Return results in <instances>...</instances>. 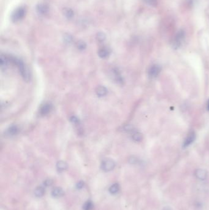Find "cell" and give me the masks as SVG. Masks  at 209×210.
<instances>
[{
    "mask_svg": "<svg viewBox=\"0 0 209 210\" xmlns=\"http://www.w3.org/2000/svg\"><path fill=\"white\" fill-rule=\"evenodd\" d=\"M12 61L18 67L21 75H22L24 79H25L26 81H28L29 79V73L28 68L24 65V62L17 58H12Z\"/></svg>",
    "mask_w": 209,
    "mask_h": 210,
    "instance_id": "cell-1",
    "label": "cell"
},
{
    "mask_svg": "<svg viewBox=\"0 0 209 210\" xmlns=\"http://www.w3.org/2000/svg\"><path fill=\"white\" fill-rule=\"evenodd\" d=\"M26 14V9L24 7H19L15 9L11 15V20L14 22H17L22 20Z\"/></svg>",
    "mask_w": 209,
    "mask_h": 210,
    "instance_id": "cell-2",
    "label": "cell"
},
{
    "mask_svg": "<svg viewBox=\"0 0 209 210\" xmlns=\"http://www.w3.org/2000/svg\"><path fill=\"white\" fill-rule=\"evenodd\" d=\"M185 31L182 30H180L177 34L175 36V38L173 41V47L175 49H177L179 48L180 45L182 44V42L185 38Z\"/></svg>",
    "mask_w": 209,
    "mask_h": 210,
    "instance_id": "cell-3",
    "label": "cell"
},
{
    "mask_svg": "<svg viewBox=\"0 0 209 210\" xmlns=\"http://www.w3.org/2000/svg\"><path fill=\"white\" fill-rule=\"evenodd\" d=\"M101 167L104 171L109 172L114 169L115 163L110 159H106L102 162Z\"/></svg>",
    "mask_w": 209,
    "mask_h": 210,
    "instance_id": "cell-4",
    "label": "cell"
},
{
    "mask_svg": "<svg viewBox=\"0 0 209 210\" xmlns=\"http://www.w3.org/2000/svg\"><path fill=\"white\" fill-rule=\"evenodd\" d=\"M161 67L158 65H152L149 70V75L152 78H155L157 77L161 71Z\"/></svg>",
    "mask_w": 209,
    "mask_h": 210,
    "instance_id": "cell-5",
    "label": "cell"
},
{
    "mask_svg": "<svg viewBox=\"0 0 209 210\" xmlns=\"http://www.w3.org/2000/svg\"><path fill=\"white\" fill-rule=\"evenodd\" d=\"M196 139V135L194 132H191L185 138V140L183 143V148H186V147L191 145Z\"/></svg>",
    "mask_w": 209,
    "mask_h": 210,
    "instance_id": "cell-6",
    "label": "cell"
},
{
    "mask_svg": "<svg viewBox=\"0 0 209 210\" xmlns=\"http://www.w3.org/2000/svg\"><path fill=\"white\" fill-rule=\"evenodd\" d=\"M195 176L198 180H205L207 177V172L204 169H197L194 172Z\"/></svg>",
    "mask_w": 209,
    "mask_h": 210,
    "instance_id": "cell-7",
    "label": "cell"
},
{
    "mask_svg": "<svg viewBox=\"0 0 209 210\" xmlns=\"http://www.w3.org/2000/svg\"><path fill=\"white\" fill-rule=\"evenodd\" d=\"M36 10L38 14L40 15H44L48 13L49 7L47 5L44 4H39L37 6Z\"/></svg>",
    "mask_w": 209,
    "mask_h": 210,
    "instance_id": "cell-8",
    "label": "cell"
},
{
    "mask_svg": "<svg viewBox=\"0 0 209 210\" xmlns=\"http://www.w3.org/2000/svg\"><path fill=\"white\" fill-rule=\"evenodd\" d=\"M52 109V104L49 103H46L44 104L40 109V114L41 115H46Z\"/></svg>",
    "mask_w": 209,
    "mask_h": 210,
    "instance_id": "cell-9",
    "label": "cell"
},
{
    "mask_svg": "<svg viewBox=\"0 0 209 210\" xmlns=\"http://www.w3.org/2000/svg\"><path fill=\"white\" fill-rule=\"evenodd\" d=\"M96 93L98 95V96L103 97V96H105L107 94V90L105 87L99 86L96 89Z\"/></svg>",
    "mask_w": 209,
    "mask_h": 210,
    "instance_id": "cell-10",
    "label": "cell"
},
{
    "mask_svg": "<svg viewBox=\"0 0 209 210\" xmlns=\"http://www.w3.org/2000/svg\"><path fill=\"white\" fill-rule=\"evenodd\" d=\"M64 191L60 187H56L52 191V194L55 197H61L64 195Z\"/></svg>",
    "mask_w": 209,
    "mask_h": 210,
    "instance_id": "cell-11",
    "label": "cell"
},
{
    "mask_svg": "<svg viewBox=\"0 0 209 210\" xmlns=\"http://www.w3.org/2000/svg\"><path fill=\"white\" fill-rule=\"evenodd\" d=\"M63 14L64 16L68 18V19H71L74 16V13L73 10L70 9V8H66L63 10Z\"/></svg>",
    "mask_w": 209,
    "mask_h": 210,
    "instance_id": "cell-12",
    "label": "cell"
},
{
    "mask_svg": "<svg viewBox=\"0 0 209 210\" xmlns=\"http://www.w3.org/2000/svg\"><path fill=\"white\" fill-rule=\"evenodd\" d=\"M109 49L106 47L102 48L98 51V55L101 58H106L109 55Z\"/></svg>",
    "mask_w": 209,
    "mask_h": 210,
    "instance_id": "cell-13",
    "label": "cell"
},
{
    "mask_svg": "<svg viewBox=\"0 0 209 210\" xmlns=\"http://www.w3.org/2000/svg\"><path fill=\"white\" fill-rule=\"evenodd\" d=\"M68 167L67 163L63 161H60L57 164V169L60 172H63Z\"/></svg>",
    "mask_w": 209,
    "mask_h": 210,
    "instance_id": "cell-14",
    "label": "cell"
},
{
    "mask_svg": "<svg viewBox=\"0 0 209 210\" xmlns=\"http://www.w3.org/2000/svg\"><path fill=\"white\" fill-rule=\"evenodd\" d=\"M45 193V189L43 187H38L35 191V194L38 197H43Z\"/></svg>",
    "mask_w": 209,
    "mask_h": 210,
    "instance_id": "cell-15",
    "label": "cell"
},
{
    "mask_svg": "<svg viewBox=\"0 0 209 210\" xmlns=\"http://www.w3.org/2000/svg\"><path fill=\"white\" fill-rule=\"evenodd\" d=\"M132 139L135 141H142V138H143V136H142V135L138 132H135L133 133L132 134Z\"/></svg>",
    "mask_w": 209,
    "mask_h": 210,
    "instance_id": "cell-16",
    "label": "cell"
},
{
    "mask_svg": "<svg viewBox=\"0 0 209 210\" xmlns=\"http://www.w3.org/2000/svg\"><path fill=\"white\" fill-rule=\"evenodd\" d=\"M119 191V185L117 183L113 184V185H112L109 189V191L111 194H116Z\"/></svg>",
    "mask_w": 209,
    "mask_h": 210,
    "instance_id": "cell-17",
    "label": "cell"
},
{
    "mask_svg": "<svg viewBox=\"0 0 209 210\" xmlns=\"http://www.w3.org/2000/svg\"><path fill=\"white\" fill-rule=\"evenodd\" d=\"M18 132V129L16 125H12L11 127H10L8 129V133L10 135H16Z\"/></svg>",
    "mask_w": 209,
    "mask_h": 210,
    "instance_id": "cell-18",
    "label": "cell"
},
{
    "mask_svg": "<svg viewBox=\"0 0 209 210\" xmlns=\"http://www.w3.org/2000/svg\"><path fill=\"white\" fill-rule=\"evenodd\" d=\"M8 61H9V60L4 55H1V57H0V64H1V66L2 68L7 67L8 64Z\"/></svg>",
    "mask_w": 209,
    "mask_h": 210,
    "instance_id": "cell-19",
    "label": "cell"
},
{
    "mask_svg": "<svg viewBox=\"0 0 209 210\" xmlns=\"http://www.w3.org/2000/svg\"><path fill=\"white\" fill-rule=\"evenodd\" d=\"M86 47H87L86 43L83 41H79L77 43V47L78 49H79L80 50H84L86 48Z\"/></svg>",
    "mask_w": 209,
    "mask_h": 210,
    "instance_id": "cell-20",
    "label": "cell"
},
{
    "mask_svg": "<svg viewBox=\"0 0 209 210\" xmlns=\"http://www.w3.org/2000/svg\"><path fill=\"white\" fill-rule=\"evenodd\" d=\"M93 208V203L90 201L87 202L84 205H83V208L84 210H91Z\"/></svg>",
    "mask_w": 209,
    "mask_h": 210,
    "instance_id": "cell-21",
    "label": "cell"
},
{
    "mask_svg": "<svg viewBox=\"0 0 209 210\" xmlns=\"http://www.w3.org/2000/svg\"><path fill=\"white\" fill-rule=\"evenodd\" d=\"M144 1L146 3H147L149 5L153 7H156L158 4L157 0H144Z\"/></svg>",
    "mask_w": 209,
    "mask_h": 210,
    "instance_id": "cell-22",
    "label": "cell"
},
{
    "mask_svg": "<svg viewBox=\"0 0 209 210\" xmlns=\"http://www.w3.org/2000/svg\"><path fill=\"white\" fill-rule=\"evenodd\" d=\"M106 37V35L104 34V33H98L97 34L96 38H97V39H98L99 41L101 42V41H103L105 40Z\"/></svg>",
    "mask_w": 209,
    "mask_h": 210,
    "instance_id": "cell-23",
    "label": "cell"
},
{
    "mask_svg": "<svg viewBox=\"0 0 209 210\" xmlns=\"http://www.w3.org/2000/svg\"><path fill=\"white\" fill-rule=\"evenodd\" d=\"M64 41L66 43L70 44L72 41V37L70 35H65L64 36Z\"/></svg>",
    "mask_w": 209,
    "mask_h": 210,
    "instance_id": "cell-24",
    "label": "cell"
},
{
    "mask_svg": "<svg viewBox=\"0 0 209 210\" xmlns=\"http://www.w3.org/2000/svg\"><path fill=\"white\" fill-rule=\"evenodd\" d=\"M70 120H71V121L73 123H75V124L78 123L79 122V119H78L76 116H72V117L71 118Z\"/></svg>",
    "mask_w": 209,
    "mask_h": 210,
    "instance_id": "cell-25",
    "label": "cell"
},
{
    "mask_svg": "<svg viewBox=\"0 0 209 210\" xmlns=\"http://www.w3.org/2000/svg\"><path fill=\"white\" fill-rule=\"evenodd\" d=\"M52 183H53V181H52V180H46L44 183V184L46 186V187H48V186H50Z\"/></svg>",
    "mask_w": 209,
    "mask_h": 210,
    "instance_id": "cell-26",
    "label": "cell"
},
{
    "mask_svg": "<svg viewBox=\"0 0 209 210\" xmlns=\"http://www.w3.org/2000/svg\"><path fill=\"white\" fill-rule=\"evenodd\" d=\"M83 186H84V183H83L82 181H80L77 184V188L80 189H82L83 187Z\"/></svg>",
    "mask_w": 209,
    "mask_h": 210,
    "instance_id": "cell-27",
    "label": "cell"
},
{
    "mask_svg": "<svg viewBox=\"0 0 209 210\" xmlns=\"http://www.w3.org/2000/svg\"><path fill=\"white\" fill-rule=\"evenodd\" d=\"M137 162H138V159L136 158H135V157H131V158L130 159V162L132 164L136 163Z\"/></svg>",
    "mask_w": 209,
    "mask_h": 210,
    "instance_id": "cell-28",
    "label": "cell"
},
{
    "mask_svg": "<svg viewBox=\"0 0 209 210\" xmlns=\"http://www.w3.org/2000/svg\"><path fill=\"white\" fill-rule=\"evenodd\" d=\"M207 109L209 111V100H208L207 101Z\"/></svg>",
    "mask_w": 209,
    "mask_h": 210,
    "instance_id": "cell-29",
    "label": "cell"
}]
</instances>
